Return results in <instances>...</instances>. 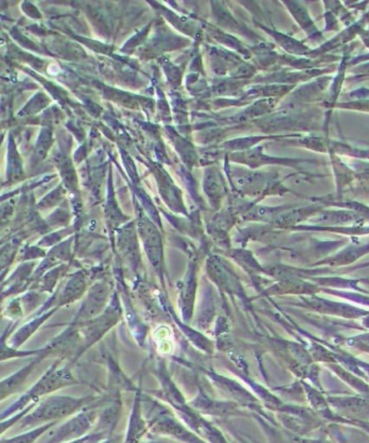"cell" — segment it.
Masks as SVG:
<instances>
[{"instance_id": "1", "label": "cell", "mask_w": 369, "mask_h": 443, "mask_svg": "<svg viewBox=\"0 0 369 443\" xmlns=\"http://www.w3.org/2000/svg\"><path fill=\"white\" fill-rule=\"evenodd\" d=\"M58 366L59 362H57L19 401L7 410V412L13 413L20 410H24L29 403H36L41 396L48 395L60 388L77 383L75 378H73L68 366L58 368Z\"/></svg>"}, {"instance_id": "2", "label": "cell", "mask_w": 369, "mask_h": 443, "mask_svg": "<svg viewBox=\"0 0 369 443\" xmlns=\"http://www.w3.org/2000/svg\"><path fill=\"white\" fill-rule=\"evenodd\" d=\"M85 401L86 399L84 398L64 397V396L48 398L37 407L34 412L25 419V423L31 424L37 421H51V419L68 417L82 409L85 405Z\"/></svg>"}, {"instance_id": "3", "label": "cell", "mask_w": 369, "mask_h": 443, "mask_svg": "<svg viewBox=\"0 0 369 443\" xmlns=\"http://www.w3.org/2000/svg\"><path fill=\"white\" fill-rule=\"evenodd\" d=\"M121 316V309L119 301H112L107 309L98 316L97 318L92 319L84 325V334H85V343L84 350L91 346L94 342H97L112 327L116 325Z\"/></svg>"}, {"instance_id": "4", "label": "cell", "mask_w": 369, "mask_h": 443, "mask_svg": "<svg viewBox=\"0 0 369 443\" xmlns=\"http://www.w3.org/2000/svg\"><path fill=\"white\" fill-rule=\"evenodd\" d=\"M110 289L107 283L98 282L93 287L90 288L87 297L82 302L75 317L74 323H85L92 319L97 318L98 316L107 309L109 303Z\"/></svg>"}, {"instance_id": "5", "label": "cell", "mask_w": 369, "mask_h": 443, "mask_svg": "<svg viewBox=\"0 0 369 443\" xmlns=\"http://www.w3.org/2000/svg\"><path fill=\"white\" fill-rule=\"evenodd\" d=\"M86 290V276L82 272L73 274L68 278L66 286L61 290L60 297L57 300L59 305L74 303L76 300L80 299Z\"/></svg>"}, {"instance_id": "6", "label": "cell", "mask_w": 369, "mask_h": 443, "mask_svg": "<svg viewBox=\"0 0 369 443\" xmlns=\"http://www.w3.org/2000/svg\"><path fill=\"white\" fill-rule=\"evenodd\" d=\"M46 354H48V352L41 354L34 362H31V364L21 368L17 373L13 374V375L9 376V378H6V380L1 382V387H0L1 399H5L8 396L15 393V391L24 384L25 380L29 378V374L34 370L35 366L40 362V360L44 358Z\"/></svg>"}, {"instance_id": "7", "label": "cell", "mask_w": 369, "mask_h": 443, "mask_svg": "<svg viewBox=\"0 0 369 443\" xmlns=\"http://www.w3.org/2000/svg\"><path fill=\"white\" fill-rule=\"evenodd\" d=\"M196 291V272L195 266L191 264V268L188 270V275L182 284L181 293V309L183 311V316L186 320L192 316L193 309L194 297Z\"/></svg>"}, {"instance_id": "8", "label": "cell", "mask_w": 369, "mask_h": 443, "mask_svg": "<svg viewBox=\"0 0 369 443\" xmlns=\"http://www.w3.org/2000/svg\"><path fill=\"white\" fill-rule=\"evenodd\" d=\"M56 311L57 309H51L48 313H45L44 315L40 316L39 318L34 319V320L31 321V322L27 323V325H23L22 328L20 329V330L15 333V336H13V342H11L13 343V347L17 348V347L21 346L50 316L56 313Z\"/></svg>"}, {"instance_id": "9", "label": "cell", "mask_w": 369, "mask_h": 443, "mask_svg": "<svg viewBox=\"0 0 369 443\" xmlns=\"http://www.w3.org/2000/svg\"><path fill=\"white\" fill-rule=\"evenodd\" d=\"M66 266H57L54 270H50V272L45 274L44 277L41 279L40 288L44 291H52L54 286H56L57 281H58L59 276L62 274V270H64Z\"/></svg>"}]
</instances>
